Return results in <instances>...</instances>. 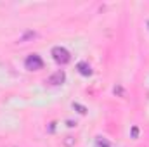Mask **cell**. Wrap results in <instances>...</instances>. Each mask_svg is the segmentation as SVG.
Returning <instances> with one entry per match:
<instances>
[{"mask_svg": "<svg viewBox=\"0 0 149 147\" xmlns=\"http://www.w3.org/2000/svg\"><path fill=\"white\" fill-rule=\"evenodd\" d=\"M52 57H54V61L59 62V64H68V62L71 61V55H70V52H68L64 47H54V49H52Z\"/></svg>", "mask_w": 149, "mask_h": 147, "instance_id": "cell-1", "label": "cell"}, {"mask_svg": "<svg viewBox=\"0 0 149 147\" xmlns=\"http://www.w3.org/2000/svg\"><path fill=\"white\" fill-rule=\"evenodd\" d=\"M24 66H26L28 69H31V71H38V69H42V68H43V61H42V57H40V55L31 54V55H28V57H26Z\"/></svg>", "mask_w": 149, "mask_h": 147, "instance_id": "cell-2", "label": "cell"}, {"mask_svg": "<svg viewBox=\"0 0 149 147\" xmlns=\"http://www.w3.org/2000/svg\"><path fill=\"white\" fill-rule=\"evenodd\" d=\"M64 80H66V74L64 71H56L54 74H50V78H49V83L50 85H61V83H64Z\"/></svg>", "mask_w": 149, "mask_h": 147, "instance_id": "cell-3", "label": "cell"}, {"mask_svg": "<svg viewBox=\"0 0 149 147\" xmlns=\"http://www.w3.org/2000/svg\"><path fill=\"white\" fill-rule=\"evenodd\" d=\"M78 71L83 74V76H90L92 74V69H90V66L87 62H78Z\"/></svg>", "mask_w": 149, "mask_h": 147, "instance_id": "cell-4", "label": "cell"}, {"mask_svg": "<svg viewBox=\"0 0 149 147\" xmlns=\"http://www.w3.org/2000/svg\"><path fill=\"white\" fill-rule=\"evenodd\" d=\"M95 146H97V147H111L108 140H104V139H101V137H99V139L95 140Z\"/></svg>", "mask_w": 149, "mask_h": 147, "instance_id": "cell-5", "label": "cell"}, {"mask_svg": "<svg viewBox=\"0 0 149 147\" xmlns=\"http://www.w3.org/2000/svg\"><path fill=\"white\" fill-rule=\"evenodd\" d=\"M64 144H66L68 147H70V146H73V144H74V139H73V137H66V140H64Z\"/></svg>", "mask_w": 149, "mask_h": 147, "instance_id": "cell-6", "label": "cell"}, {"mask_svg": "<svg viewBox=\"0 0 149 147\" xmlns=\"http://www.w3.org/2000/svg\"><path fill=\"white\" fill-rule=\"evenodd\" d=\"M74 107H76V109H80V112H81V114H85V107H81L80 104H74Z\"/></svg>", "mask_w": 149, "mask_h": 147, "instance_id": "cell-7", "label": "cell"}, {"mask_svg": "<svg viewBox=\"0 0 149 147\" xmlns=\"http://www.w3.org/2000/svg\"><path fill=\"white\" fill-rule=\"evenodd\" d=\"M137 133H139V130L137 128H132V137H137Z\"/></svg>", "mask_w": 149, "mask_h": 147, "instance_id": "cell-8", "label": "cell"}, {"mask_svg": "<svg viewBox=\"0 0 149 147\" xmlns=\"http://www.w3.org/2000/svg\"><path fill=\"white\" fill-rule=\"evenodd\" d=\"M148 26H149V23H148Z\"/></svg>", "mask_w": 149, "mask_h": 147, "instance_id": "cell-9", "label": "cell"}]
</instances>
